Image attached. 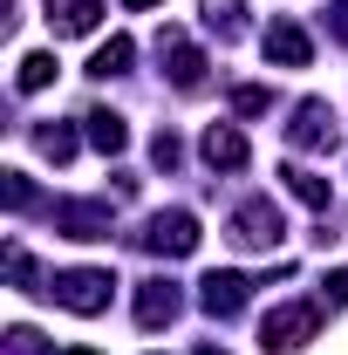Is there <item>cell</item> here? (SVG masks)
Masks as SVG:
<instances>
[{
	"mask_svg": "<svg viewBox=\"0 0 348 355\" xmlns=\"http://www.w3.org/2000/svg\"><path fill=\"white\" fill-rule=\"evenodd\" d=\"M294 144H301V150H328V144H335V110H328V103H301V110H294Z\"/></svg>",
	"mask_w": 348,
	"mask_h": 355,
	"instance_id": "cell-6",
	"label": "cell"
},
{
	"mask_svg": "<svg viewBox=\"0 0 348 355\" xmlns=\"http://www.w3.org/2000/svg\"><path fill=\"white\" fill-rule=\"evenodd\" d=\"M89 144H96V150H123V116H103V110H96V116H89Z\"/></svg>",
	"mask_w": 348,
	"mask_h": 355,
	"instance_id": "cell-13",
	"label": "cell"
},
{
	"mask_svg": "<svg viewBox=\"0 0 348 355\" xmlns=\"http://www.w3.org/2000/svg\"><path fill=\"white\" fill-rule=\"evenodd\" d=\"M69 355H96V349H69Z\"/></svg>",
	"mask_w": 348,
	"mask_h": 355,
	"instance_id": "cell-19",
	"label": "cell"
},
{
	"mask_svg": "<svg viewBox=\"0 0 348 355\" xmlns=\"http://www.w3.org/2000/svg\"><path fill=\"white\" fill-rule=\"evenodd\" d=\"M212 314H239L246 308V280L239 273H205V294H198Z\"/></svg>",
	"mask_w": 348,
	"mask_h": 355,
	"instance_id": "cell-9",
	"label": "cell"
},
{
	"mask_svg": "<svg viewBox=\"0 0 348 355\" xmlns=\"http://www.w3.org/2000/svg\"><path fill=\"white\" fill-rule=\"evenodd\" d=\"M232 246H246V253H266V246H280V232H287V219H280V205L273 198H246L239 212H232Z\"/></svg>",
	"mask_w": 348,
	"mask_h": 355,
	"instance_id": "cell-1",
	"label": "cell"
},
{
	"mask_svg": "<svg viewBox=\"0 0 348 355\" xmlns=\"http://www.w3.org/2000/svg\"><path fill=\"white\" fill-rule=\"evenodd\" d=\"M321 328V308L314 301H287V308H273L260 321V335H266V355H287V349H301L307 335Z\"/></svg>",
	"mask_w": 348,
	"mask_h": 355,
	"instance_id": "cell-2",
	"label": "cell"
},
{
	"mask_svg": "<svg viewBox=\"0 0 348 355\" xmlns=\"http://www.w3.org/2000/svg\"><path fill=\"white\" fill-rule=\"evenodd\" d=\"M48 294H55L62 308H76V314H103V308H110V273H89V266L55 273V280H48Z\"/></svg>",
	"mask_w": 348,
	"mask_h": 355,
	"instance_id": "cell-3",
	"label": "cell"
},
{
	"mask_svg": "<svg viewBox=\"0 0 348 355\" xmlns=\"http://www.w3.org/2000/svg\"><path fill=\"white\" fill-rule=\"evenodd\" d=\"M55 225L69 239H110V205H89V198H62L55 205Z\"/></svg>",
	"mask_w": 348,
	"mask_h": 355,
	"instance_id": "cell-5",
	"label": "cell"
},
{
	"mask_svg": "<svg viewBox=\"0 0 348 355\" xmlns=\"http://www.w3.org/2000/svg\"><path fill=\"white\" fill-rule=\"evenodd\" d=\"M198 355H225V349H212V342H205V349H198Z\"/></svg>",
	"mask_w": 348,
	"mask_h": 355,
	"instance_id": "cell-18",
	"label": "cell"
},
{
	"mask_svg": "<svg viewBox=\"0 0 348 355\" xmlns=\"http://www.w3.org/2000/svg\"><path fill=\"white\" fill-rule=\"evenodd\" d=\"M177 314V294H171V280H150L143 294H137V321L143 328H157V321H171Z\"/></svg>",
	"mask_w": 348,
	"mask_h": 355,
	"instance_id": "cell-11",
	"label": "cell"
},
{
	"mask_svg": "<svg viewBox=\"0 0 348 355\" xmlns=\"http://www.w3.org/2000/svg\"><path fill=\"white\" fill-rule=\"evenodd\" d=\"M287 191H294L301 205H328V184H321L314 171H287Z\"/></svg>",
	"mask_w": 348,
	"mask_h": 355,
	"instance_id": "cell-15",
	"label": "cell"
},
{
	"mask_svg": "<svg viewBox=\"0 0 348 355\" xmlns=\"http://www.w3.org/2000/svg\"><path fill=\"white\" fill-rule=\"evenodd\" d=\"M14 83H21V89H48V83H55V55H28Z\"/></svg>",
	"mask_w": 348,
	"mask_h": 355,
	"instance_id": "cell-14",
	"label": "cell"
},
{
	"mask_svg": "<svg viewBox=\"0 0 348 355\" xmlns=\"http://www.w3.org/2000/svg\"><path fill=\"white\" fill-rule=\"evenodd\" d=\"M123 69H130V42H123V35L103 42V48H96V62H89V76H123Z\"/></svg>",
	"mask_w": 348,
	"mask_h": 355,
	"instance_id": "cell-12",
	"label": "cell"
},
{
	"mask_svg": "<svg viewBox=\"0 0 348 355\" xmlns=\"http://www.w3.org/2000/svg\"><path fill=\"white\" fill-rule=\"evenodd\" d=\"M205 157H212L218 171H239V164H246V137L232 130V123H212V130H205Z\"/></svg>",
	"mask_w": 348,
	"mask_h": 355,
	"instance_id": "cell-10",
	"label": "cell"
},
{
	"mask_svg": "<svg viewBox=\"0 0 348 355\" xmlns=\"http://www.w3.org/2000/svg\"><path fill=\"white\" fill-rule=\"evenodd\" d=\"M143 246H150V253H191V246H198V219H191V212H157L150 232H143Z\"/></svg>",
	"mask_w": 348,
	"mask_h": 355,
	"instance_id": "cell-4",
	"label": "cell"
},
{
	"mask_svg": "<svg viewBox=\"0 0 348 355\" xmlns=\"http://www.w3.org/2000/svg\"><path fill=\"white\" fill-rule=\"evenodd\" d=\"M328 287H335V301H348V266L335 273V280H328Z\"/></svg>",
	"mask_w": 348,
	"mask_h": 355,
	"instance_id": "cell-16",
	"label": "cell"
},
{
	"mask_svg": "<svg viewBox=\"0 0 348 355\" xmlns=\"http://www.w3.org/2000/svg\"><path fill=\"white\" fill-rule=\"evenodd\" d=\"M266 55H273V62H287V69H307V55H314V48H307V35L294 28V21H273V28H266Z\"/></svg>",
	"mask_w": 348,
	"mask_h": 355,
	"instance_id": "cell-8",
	"label": "cell"
},
{
	"mask_svg": "<svg viewBox=\"0 0 348 355\" xmlns=\"http://www.w3.org/2000/svg\"><path fill=\"white\" fill-rule=\"evenodd\" d=\"M123 7H157V0H123Z\"/></svg>",
	"mask_w": 348,
	"mask_h": 355,
	"instance_id": "cell-17",
	"label": "cell"
},
{
	"mask_svg": "<svg viewBox=\"0 0 348 355\" xmlns=\"http://www.w3.org/2000/svg\"><path fill=\"white\" fill-rule=\"evenodd\" d=\"M103 14V0H48V28L55 35H89Z\"/></svg>",
	"mask_w": 348,
	"mask_h": 355,
	"instance_id": "cell-7",
	"label": "cell"
}]
</instances>
